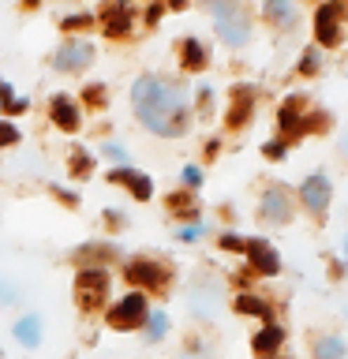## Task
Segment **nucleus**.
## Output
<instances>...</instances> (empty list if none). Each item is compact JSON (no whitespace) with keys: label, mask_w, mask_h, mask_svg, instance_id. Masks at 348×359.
Here are the masks:
<instances>
[{"label":"nucleus","mask_w":348,"mask_h":359,"mask_svg":"<svg viewBox=\"0 0 348 359\" xmlns=\"http://www.w3.org/2000/svg\"><path fill=\"white\" fill-rule=\"evenodd\" d=\"M131 109L142 120L146 131L161 135V139H176L191 123V105L187 90L165 75H139L131 86Z\"/></svg>","instance_id":"obj_1"},{"label":"nucleus","mask_w":348,"mask_h":359,"mask_svg":"<svg viewBox=\"0 0 348 359\" xmlns=\"http://www.w3.org/2000/svg\"><path fill=\"white\" fill-rule=\"evenodd\" d=\"M213 19H218V34L225 45H232V49H240V45H247V38H251V22H247L243 8L236 4H210Z\"/></svg>","instance_id":"obj_2"},{"label":"nucleus","mask_w":348,"mask_h":359,"mask_svg":"<svg viewBox=\"0 0 348 359\" xmlns=\"http://www.w3.org/2000/svg\"><path fill=\"white\" fill-rule=\"evenodd\" d=\"M146 296L142 292H128L120 303H112L109 314H105V322H109V330H120V333H128V330H139V325L146 322Z\"/></svg>","instance_id":"obj_3"},{"label":"nucleus","mask_w":348,"mask_h":359,"mask_svg":"<svg viewBox=\"0 0 348 359\" xmlns=\"http://www.w3.org/2000/svg\"><path fill=\"white\" fill-rule=\"evenodd\" d=\"M75 296L83 311H98L101 299L109 296V273L105 269H79L75 273Z\"/></svg>","instance_id":"obj_4"},{"label":"nucleus","mask_w":348,"mask_h":359,"mask_svg":"<svg viewBox=\"0 0 348 359\" xmlns=\"http://www.w3.org/2000/svg\"><path fill=\"white\" fill-rule=\"evenodd\" d=\"M123 277H128V285L135 288H150V292H161L168 285V269L161 262H154V258H131L128 266H123Z\"/></svg>","instance_id":"obj_5"},{"label":"nucleus","mask_w":348,"mask_h":359,"mask_svg":"<svg viewBox=\"0 0 348 359\" xmlns=\"http://www.w3.org/2000/svg\"><path fill=\"white\" fill-rule=\"evenodd\" d=\"M94 45L90 41H83V38H67L60 49H56V56H53V67L56 72H86L90 64H94Z\"/></svg>","instance_id":"obj_6"},{"label":"nucleus","mask_w":348,"mask_h":359,"mask_svg":"<svg viewBox=\"0 0 348 359\" xmlns=\"http://www.w3.org/2000/svg\"><path fill=\"white\" fill-rule=\"evenodd\" d=\"M94 22L109 34V38H128L131 27H135V15H131V8H128V4H105V8H101V15H98Z\"/></svg>","instance_id":"obj_7"},{"label":"nucleus","mask_w":348,"mask_h":359,"mask_svg":"<svg viewBox=\"0 0 348 359\" xmlns=\"http://www.w3.org/2000/svg\"><path fill=\"white\" fill-rule=\"evenodd\" d=\"M258 213H262V221L269 224H288L292 221V198L285 187H269L262 195V206H258Z\"/></svg>","instance_id":"obj_8"},{"label":"nucleus","mask_w":348,"mask_h":359,"mask_svg":"<svg viewBox=\"0 0 348 359\" xmlns=\"http://www.w3.org/2000/svg\"><path fill=\"white\" fill-rule=\"evenodd\" d=\"M330 195H333V187H330V180H326L322 172L307 176V180H303V187H300V198H303V206H307L311 213H326Z\"/></svg>","instance_id":"obj_9"},{"label":"nucleus","mask_w":348,"mask_h":359,"mask_svg":"<svg viewBox=\"0 0 348 359\" xmlns=\"http://www.w3.org/2000/svg\"><path fill=\"white\" fill-rule=\"evenodd\" d=\"M243 251H247V258H251V269H255V273L274 277L277 269H281V258H277V251H274L266 240H247Z\"/></svg>","instance_id":"obj_10"},{"label":"nucleus","mask_w":348,"mask_h":359,"mask_svg":"<svg viewBox=\"0 0 348 359\" xmlns=\"http://www.w3.org/2000/svg\"><path fill=\"white\" fill-rule=\"evenodd\" d=\"M337 19H341V8L337 4H326L314 11V34H319L322 45H337L341 41V27H337Z\"/></svg>","instance_id":"obj_11"},{"label":"nucleus","mask_w":348,"mask_h":359,"mask_svg":"<svg viewBox=\"0 0 348 359\" xmlns=\"http://www.w3.org/2000/svg\"><path fill=\"white\" fill-rule=\"evenodd\" d=\"M112 184H120V187H128L139 202H146L154 195V184H150V176H142V172H135V168H112L109 172Z\"/></svg>","instance_id":"obj_12"},{"label":"nucleus","mask_w":348,"mask_h":359,"mask_svg":"<svg viewBox=\"0 0 348 359\" xmlns=\"http://www.w3.org/2000/svg\"><path fill=\"white\" fill-rule=\"evenodd\" d=\"M49 116H53V123H56L60 131H79V123H83V120H79V105H75L67 94H56V97H53Z\"/></svg>","instance_id":"obj_13"},{"label":"nucleus","mask_w":348,"mask_h":359,"mask_svg":"<svg viewBox=\"0 0 348 359\" xmlns=\"http://www.w3.org/2000/svg\"><path fill=\"white\" fill-rule=\"evenodd\" d=\"M251 109H255L251 86H236L232 90V105H229V128H243L247 116H251Z\"/></svg>","instance_id":"obj_14"},{"label":"nucleus","mask_w":348,"mask_h":359,"mask_svg":"<svg viewBox=\"0 0 348 359\" xmlns=\"http://www.w3.org/2000/svg\"><path fill=\"white\" fill-rule=\"evenodd\" d=\"M75 258L83 262V269H105V262H112V258H116V247L94 243V247H83V251H75Z\"/></svg>","instance_id":"obj_15"},{"label":"nucleus","mask_w":348,"mask_h":359,"mask_svg":"<svg viewBox=\"0 0 348 359\" xmlns=\"http://www.w3.org/2000/svg\"><path fill=\"white\" fill-rule=\"evenodd\" d=\"M281 341H285V330H281V325H274V322H269V325H266L262 333H255L251 348H255L258 355H266V359H269V355H274L277 348H281Z\"/></svg>","instance_id":"obj_16"},{"label":"nucleus","mask_w":348,"mask_h":359,"mask_svg":"<svg viewBox=\"0 0 348 359\" xmlns=\"http://www.w3.org/2000/svg\"><path fill=\"white\" fill-rule=\"evenodd\" d=\"M15 341L22 348H38L41 344V318L38 314H27V318L15 322Z\"/></svg>","instance_id":"obj_17"},{"label":"nucleus","mask_w":348,"mask_h":359,"mask_svg":"<svg viewBox=\"0 0 348 359\" xmlns=\"http://www.w3.org/2000/svg\"><path fill=\"white\" fill-rule=\"evenodd\" d=\"M180 60H184L187 72H202V67H206V49H202V41H195V38L180 41Z\"/></svg>","instance_id":"obj_18"},{"label":"nucleus","mask_w":348,"mask_h":359,"mask_svg":"<svg viewBox=\"0 0 348 359\" xmlns=\"http://www.w3.org/2000/svg\"><path fill=\"white\" fill-rule=\"evenodd\" d=\"M277 123L285 135H303V116H300V101H285L277 112Z\"/></svg>","instance_id":"obj_19"},{"label":"nucleus","mask_w":348,"mask_h":359,"mask_svg":"<svg viewBox=\"0 0 348 359\" xmlns=\"http://www.w3.org/2000/svg\"><path fill=\"white\" fill-rule=\"evenodd\" d=\"M168 202V210L176 213V217H187L191 224H195V217H199V202L187 195V191H173V195L165 198Z\"/></svg>","instance_id":"obj_20"},{"label":"nucleus","mask_w":348,"mask_h":359,"mask_svg":"<svg viewBox=\"0 0 348 359\" xmlns=\"http://www.w3.org/2000/svg\"><path fill=\"white\" fill-rule=\"evenodd\" d=\"M344 352H348V348H344V341H341V337H322V341L319 344H314V359H344Z\"/></svg>","instance_id":"obj_21"},{"label":"nucleus","mask_w":348,"mask_h":359,"mask_svg":"<svg viewBox=\"0 0 348 359\" xmlns=\"http://www.w3.org/2000/svg\"><path fill=\"white\" fill-rule=\"evenodd\" d=\"M236 311L240 314H255V318H266L269 322V303L266 299H258V296H236Z\"/></svg>","instance_id":"obj_22"},{"label":"nucleus","mask_w":348,"mask_h":359,"mask_svg":"<svg viewBox=\"0 0 348 359\" xmlns=\"http://www.w3.org/2000/svg\"><path fill=\"white\" fill-rule=\"evenodd\" d=\"M266 19L277 22V27H288V22L296 19V8L285 4V0H269V4H266Z\"/></svg>","instance_id":"obj_23"},{"label":"nucleus","mask_w":348,"mask_h":359,"mask_svg":"<svg viewBox=\"0 0 348 359\" xmlns=\"http://www.w3.org/2000/svg\"><path fill=\"white\" fill-rule=\"evenodd\" d=\"M142 325H146V341H161V337L168 333V314L165 311H150Z\"/></svg>","instance_id":"obj_24"},{"label":"nucleus","mask_w":348,"mask_h":359,"mask_svg":"<svg viewBox=\"0 0 348 359\" xmlns=\"http://www.w3.org/2000/svg\"><path fill=\"white\" fill-rule=\"evenodd\" d=\"M72 180H83V176H90V168H94V157H90L86 150H72Z\"/></svg>","instance_id":"obj_25"},{"label":"nucleus","mask_w":348,"mask_h":359,"mask_svg":"<svg viewBox=\"0 0 348 359\" xmlns=\"http://www.w3.org/2000/svg\"><path fill=\"white\" fill-rule=\"evenodd\" d=\"M83 97H86V105H90V109H101V105H105V97H109V94H105V86H101V83H90Z\"/></svg>","instance_id":"obj_26"},{"label":"nucleus","mask_w":348,"mask_h":359,"mask_svg":"<svg viewBox=\"0 0 348 359\" xmlns=\"http://www.w3.org/2000/svg\"><path fill=\"white\" fill-rule=\"evenodd\" d=\"M60 27H64L67 34H72V30H86V27H94V15H67Z\"/></svg>","instance_id":"obj_27"},{"label":"nucleus","mask_w":348,"mask_h":359,"mask_svg":"<svg viewBox=\"0 0 348 359\" xmlns=\"http://www.w3.org/2000/svg\"><path fill=\"white\" fill-rule=\"evenodd\" d=\"M300 72H303V75H314V72H319V49H307V53H303Z\"/></svg>","instance_id":"obj_28"},{"label":"nucleus","mask_w":348,"mask_h":359,"mask_svg":"<svg viewBox=\"0 0 348 359\" xmlns=\"http://www.w3.org/2000/svg\"><path fill=\"white\" fill-rule=\"evenodd\" d=\"M101 154H105L109 161H128V150H123V146H116V142H105V146H101Z\"/></svg>","instance_id":"obj_29"},{"label":"nucleus","mask_w":348,"mask_h":359,"mask_svg":"<svg viewBox=\"0 0 348 359\" xmlns=\"http://www.w3.org/2000/svg\"><path fill=\"white\" fill-rule=\"evenodd\" d=\"M221 247H225V251H243L247 240H240V236H232V232H225V236H221Z\"/></svg>","instance_id":"obj_30"},{"label":"nucleus","mask_w":348,"mask_h":359,"mask_svg":"<svg viewBox=\"0 0 348 359\" xmlns=\"http://www.w3.org/2000/svg\"><path fill=\"white\" fill-rule=\"evenodd\" d=\"M19 142V131L11 123H0V146H15Z\"/></svg>","instance_id":"obj_31"},{"label":"nucleus","mask_w":348,"mask_h":359,"mask_svg":"<svg viewBox=\"0 0 348 359\" xmlns=\"http://www.w3.org/2000/svg\"><path fill=\"white\" fill-rule=\"evenodd\" d=\"M8 303H15V285H8V280L0 277V307H8Z\"/></svg>","instance_id":"obj_32"},{"label":"nucleus","mask_w":348,"mask_h":359,"mask_svg":"<svg viewBox=\"0 0 348 359\" xmlns=\"http://www.w3.org/2000/svg\"><path fill=\"white\" fill-rule=\"evenodd\" d=\"M184 184H187V187H199V184H202V168H199V165H187V168H184Z\"/></svg>","instance_id":"obj_33"},{"label":"nucleus","mask_w":348,"mask_h":359,"mask_svg":"<svg viewBox=\"0 0 348 359\" xmlns=\"http://www.w3.org/2000/svg\"><path fill=\"white\" fill-rule=\"evenodd\" d=\"M199 236H202V224H199V221H195V224H187V229H180V240H184V243L199 240Z\"/></svg>","instance_id":"obj_34"},{"label":"nucleus","mask_w":348,"mask_h":359,"mask_svg":"<svg viewBox=\"0 0 348 359\" xmlns=\"http://www.w3.org/2000/svg\"><path fill=\"white\" fill-rule=\"evenodd\" d=\"M266 157H274V161H277V157H285V142H281V139L266 142Z\"/></svg>","instance_id":"obj_35"},{"label":"nucleus","mask_w":348,"mask_h":359,"mask_svg":"<svg viewBox=\"0 0 348 359\" xmlns=\"http://www.w3.org/2000/svg\"><path fill=\"white\" fill-rule=\"evenodd\" d=\"M157 19H161V8H157V4H154L150 11H146V22H157Z\"/></svg>","instance_id":"obj_36"},{"label":"nucleus","mask_w":348,"mask_h":359,"mask_svg":"<svg viewBox=\"0 0 348 359\" xmlns=\"http://www.w3.org/2000/svg\"><path fill=\"white\" fill-rule=\"evenodd\" d=\"M344 157H348V139H344Z\"/></svg>","instance_id":"obj_37"},{"label":"nucleus","mask_w":348,"mask_h":359,"mask_svg":"<svg viewBox=\"0 0 348 359\" xmlns=\"http://www.w3.org/2000/svg\"><path fill=\"white\" fill-rule=\"evenodd\" d=\"M344 255H348V240H344Z\"/></svg>","instance_id":"obj_38"},{"label":"nucleus","mask_w":348,"mask_h":359,"mask_svg":"<svg viewBox=\"0 0 348 359\" xmlns=\"http://www.w3.org/2000/svg\"><path fill=\"white\" fill-rule=\"evenodd\" d=\"M0 359H4V352H0Z\"/></svg>","instance_id":"obj_39"},{"label":"nucleus","mask_w":348,"mask_h":359,"mask_svg":"<svg viewBox=\"0 0 348 359\" xmlns=\"http://www.w3.org/2000/svg\"><path fill=\"white\" fill-rule=\"evenodd\" d=\"M269 359H274V355H269Z\"/></svg>","instance_id":"obj_40"}]
</instances>
